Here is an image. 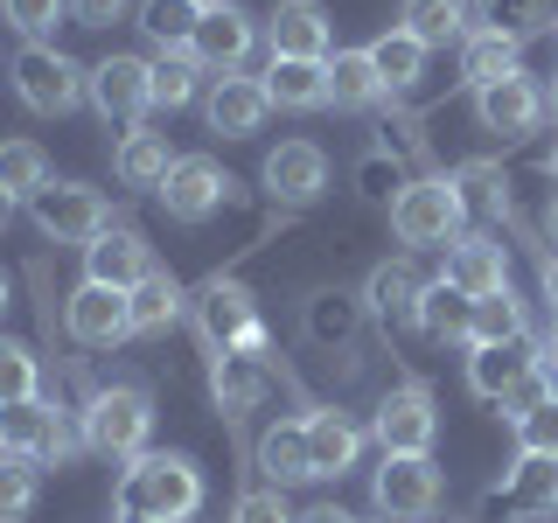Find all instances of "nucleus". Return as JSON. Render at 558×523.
<instances>
[{
  "mask_svg": "<svg viewBox=\"0 0 558 523\" xmlns=\"http://www.w3.org/2000/svg\"><path fill=\"white\" fill-rule=\"evenodd\" d=\"M119 510L154 516V523H189L203 510V475L189 453H140L119 475Z\"/></svg>",
  "mask_w": 558,
  "mask_h": 523,
  "instance_id": "1",
  "label": "nucleus"
},
{
  "mask_svg": "<svg viewBox=\"0 0 558 523\" xmlns=\"http://www.w3.org/2000/svg\"><path fill=\"white\" fill-rule=\"evenodd\" d=\"M461 223H468V196H461V182H453V174H418L405 196L391 203L398 244H418V252H433V244L447 252V244L461 238Z\"/></svg>",
  "mask_w": 558,
  "mask_h": 523,
  "instance_id": "2",
  "label": "nucleus"
},
{
  "mask_svg": "<svg viewBox=\"0 0 558 523\" xmlns=\"http://www.w3.org/2000/svg\"><path fill=\"white\" fill-rule=\"evenodd\" d=\"M14 98L43 119H63V112H77V98H92V70L49 42H28L14 57Z\"/></svg>",
  "mask_w": 558,
  "mask_h": 523,
  "instance_id": "3",
  "label": "nucleus"
},
{
  "mask_svg": "<svg viewBox=\"0 0 558 523\" xmlns=\"http://www.w3.org/2000/svg\"><path fill=\"white\" fill-rule=\"evenodd\" d=\"M558 516V461L551 453H523L496 488H482L475 523H545Z\"/></svg>",
  "mask_w": 558,
  "mask_h": 523,
  "instance_id": "4",
  "label": "nucleus"
},
{
  "mask_svg": "<svg viewBox=\"0 0 558 523\" xmlns=\"http://www.w3.org/2000/svg\"><path fill=\"white\" fill-rule=\"evenodd\" d=\"M147 433H154V398L140 391V384H105V391H92V405H84V440L98 453L140 461Z\"/></svg>",
  "mask_w": 558,
  "mask_h": 523,
  "instance_id": "5",
  "label": "nucleus"
},
{
  "mask_svg": "<svg viewBox=\"0 0 558 523\" xmlns=\"http://www.w3.org/2000/svg\"><path fill=\"white\" fill-rule=\"evenodd\" d=\"M371 502L384 523H426L440 510V467H433V453H384Z\"/></svg>",
  "mask_w": 558,
  "mask_h": 523,
  "instance_id": "6",
  "label": "nucleus"
},
{
  "mask_svg": "<svg viewBox=\"0 0 558 523\" xmlns=\"http://www.w3.org/2000/svg\"><path fill=\"white\" fill-rule=\"evenodd\" d=\"M196 336L203 349L217 356V349H244V342H266V321H258V301L252 287H238V279H203L196 293Z\"/></svg>",
  "mask_w": 558,
  "mask_h": 523,
  "instance_id": "7",
  "label": "nucleus"
},
{
  "mask_svg": "<svg viewBox=\"0 0 558 523\" xmlns=\"http://www.w3.org/2000/svg\"><path fill=\"white\" fill-rule=\"evenodd\" d=\"M28 209H35V231L57 244H92L98 231H112V203L84 182H49L43 196H28Z\"/></svg>",
  "mask_w": 558,
  "mask_h": 523,
  "instance_id": "8",
  "label": "nucleus"
},
{
  "mask_svg": "<svg viewBox=\"0 0 558 523\" xmlns=\"http://www.w3.org/2000/svg\"><path fill=\"white\" fill-rule=\"evenodd\" d=\"M0 440H8V453H28L35 467H63L70 453H77V426H70V412H57L49 398H28V405L0 412Z\"/></svg>",
  "mask_w": 558,
  "mask_h": 523,
  "instance_id": "9",
  "label": "nucleus"
},
{
  "mask_svg": "<svg viewBox=\"0 0 558 523\" xmlns=\"http://www.w3.org/2000/svg\"><path fill=\"white\" fill-rule=\"evenodd\" d=\"M154 196H161V209L174 223H209L223 203H231V174L209 161V154H174L168 182L154 188Z\"/></svg>",
  "mask_w": 558,
  "mask_h": 523,
  "instance_id": "10",
  "label": "nucleus"
},
{
  "mask_svg": "<svg viewBox=\"0 0 558 523\" xmlns=\"http://www.w3.org/2000/svg\"><path fill=\"white\" fill-rule=\"evenodd\" d=\"M279 384V363H272V342H244V349H217L209 356V391H217L223 418L252 412L258 398H266Z\"/></svg>",
  "mask_w": 558,
  "mask_h": 523,
  "instance_id": "11",
  "label": "nucleus"
},
{
  "mask_svg": "<svg viewBox=\"0 0 558 523\" xmlns=\"http://www.w3.org/2000/svg\"><path fill=\"white\" fill-rule=\"evenodd\" d=\"M252 42H258V22L238 8V0H223V8H203V28H196V42H189V57L203 70H217V77H244Z\"/></svg>",
  "mask_w": 558,
  "mask_h": 523,
  "instance_id": "12",
  "label": "nucleus"
},
{
  "mask_svg": "<svg viewBox=\"0 0 558 523\" xmlns=\"http://www.w3.org/2000/svg\"><path fill=\"white\" fill-rule=\"evenodd\" d=\"M371 433H377L384 453H433V433H440L433 391H426V384H398V391H384Z\"/></svg>",
  "mask_w": 558,
  "mask_h": 523,
  "instance_id": "13",
  "label": "nucleus"
},
{
  "mask_svg": "<svg viewBox=\"0 0 558 523\" xmlns=\"http://www.w3.org/2000/svg\"><path fill=\"white\" fill-rule=\"evenodd\" d=\"M531 370H545V342H531V336H517V342H482V349H468V391L488 398V405H502V398L517 391Z\"/></svg>",
  "mask_w": 558,
  "mask_h": 523,
  "instance_id": "14",
  "label": "nucleus"
},
{
  "mask_svg": "<svg viewBox=\"0 0 558 523\" xmlns=\"http://www.w3.org/2000/svg\"><path fill=\"white\" fill-rule=\"evenodd\" d=\"M92 105L105 126H140L154 112V84H147V63L140 57H105L92 63Z\"/></svg>",
  "mask_w": 558,
  "mask_h": 523,
  "instance_id": "15",
  "label": "nucleus"
},
{
  "mask_svg": "<svg viewBox=\"0 0 558 523\" xmlns=\"http://www.w3.org/2000/svg\"><path fill=\"white\" fill-rule=\"evenodd\" d=\"M63 328H70V342H84V349H119L133 336V307H126L119 287H92V279H84L63 307Z\"/></svg>",
  "mask_w": 558,
  "mask_h": 523,
  "instance_id": "16",
  "label": "nucleus"
},
{
  "mask_svg": "<svg viewBox=\"0 0 558 523\" xmlns=\"http://www.w3.org/2000/svg\"><path fill=\"white\" fill-rule=\"evenodd\" d=\"M545 112H551V105H545V84L523 77V70H510V77H496V84H482V92H475V119H482L488 133H502V139L531 133Z\"/></svg>",
  "mask_w": 558,
  "mask_h": 523,
  "instance_id": "17",
  "label": "nucleus"
},
{
  "mask_svg": "<svg viewBox=\"0 0 558 523\" xmlns=\"http://www.w3.org/2000/svg\"><path fill=\"white\" fill-rule=\"evenodd\" d=\"M266 35H272V57H301V63L336 57V22H328L322 0H279Z\"/></svg>",
  "mask_w": 558,
  "mask_h": 523,
  "instance_id": "18",
  "label": "nucleus"
},
{
  "mask_svg": "<svg viewBox=\"0 0 558 523\" xmlns=\"http://www.w3.org/2000/svg\"><path fill=\"white\" fill-rule=\"evenodd\" d=\"M363 321H371V307L356 301V293H314L307 314H301V328H307V342L322 349L328 363H356V349H363Z\"/></svg>",
  "mask_w": 558,
  "mask_h": 523,
  "instance_id": "19",
  "label": "nucleus"
},
{
  "mask_svg": "<svg viewBox=\"0 0 558 523\" xmlns=\"http://www.w3.org/2000/svg\"><path fill=\"white\" fill-rule=\"evenodd\" d=\"M147 272H154V252H147L140 231H126V223H112V231H98L92 244H84V279H92V287L133 293Z\"/></svg>",
  "mask_w": 558,
  "mask_h": 523,
  "instance_id": "20",
  "label": "nucleus"
},
{
  "mask_svg": "<svg viewBox=\"0 0 558 523\" xmlns=\"http://www.w3.org/2000/svg\"><path fill=\"white\" fill-rule=\"evenodd\" d=\"M322 188H328V154L314 147V139H287V147L266 154V196L272 203L301 209V203L322 196Z\"/></svg>",
  "mask_w": 558,
  "mask_h": 523,
  "instance_id": "21",
  "label": "nucleus"
},
{
  "mask_svg": "<svg viewBox=\"0 0 558 523\" xmlns=\"http://www.w3.org/2000/svg\"><path fill=\"white\" fill-rule=\"evenodd\" d=\"M266 112H272V98H266L258 77H217L209 98H203L209 133H223V139H252L258 126H266Z\"/></svg>",
  "mask_w": 558,
  "mask_h": 523,
  "instance_id": "22",
  "label": "nucleus"
},
{
  "mask_svg": "<svg viewBox=\"0 0 558 523\" xmlns=\"http://www.w3.org/2000/svg\"><path fill=\"white\" fill-rule=\"evenodd\" d=\"M447 279L461 293H502L510 287V258H502V238H488V231H461L447 244Z\"/></svg>",
  "mask_w": 558,
  "mask_h": 523,
  "instance_id": "23",
  "label": "nucleus"
},
{
  "mask_svg": "<svg viewBox=\"0 0 558 523\" xmlns=\"http://www.w3.org/2000/svg\"><path fill=\"white\" fill-rule=\"evenodd\" d=\"M307 453H314V475L342 482L349 467H356V453H363L356 418L336 412V405H307Z\"/></svg>",
  "mask_w": 558,
  "mask_h": 523,
  "instance_id": "24",
  "label": "nucleus"
},
{
  "mask_svg": "<svg viewBox=\"0 0 558 523\" xmlns=\"http://www.w3.org/2000/svg\"><path fill=\"white\" fill-rule=\"evenodd\" d=\"M363 307H371L377 328H418V307H426V287H418L412 266H377L371 287H363Z\"/></svg>",
  "mask_w": 558,
  "mask_h": 523,
  "instance_id": "25",
  "label": "nucleus"
},
{
  "mask_svg": "<svg viewBox=\"0 0 558 523\" xmlns=\"http://www.w3.org/2000/svg\"><path fill=\"white\" fill-rule=\"evenodd\" d=\"M266 98L279 112H322L328 105V63H301V57H272L266 63Z\"/></svg>",
  "mask_w": 558,
  "mask_h": 523,
  "instance_id": "26",
  "label": "nucleus"
},
{
  "mask_svg": "<svg viewBox=\"0 0 558 523\" xmlns=\"http://www.w3.org/2000/svg\"><path fill=\"white\" fill-rule=\"evenodd\" d=\"M258 475L272 488L314 482V453H307V418H279V426L258 440Z\"/></svg>",
  "mask_w": 558,
  "mask_h": 523,
  "instance_id": "27",
  "label": "nucleus"
},
{
  "mask_svg": "<svg viewBox=\"0 0 558 523\" xmlns=\"http://www.w3.org/2000/svg\"><path fill=\"white\" fill-rule=\"evenodd\" d=\"M377 98H384V77H377L371 49H336L328 57V105L336 112H371Z\"/></svg>",
  "mask_w": 558,
  "mask_h": 523,
  "instance_id": "28",
  "label": "nucleus"
},
{
  "mask_svg": "<svg viewBox=\"0 0 558 523\" xmlns=\"http://www.w3.org/2000/svg\"><path fill=\"white\" fill-rule=\"evenodd\" d=\"M398 28L412 35L418 49H447V42H468V0H405Z\"/></svg>",
  "mask_w": 558,
  "mask_h": 523,
  "instance_id": "29",
  "label": "nucleus"
},
{
  "mask_svg": "<svg viewBox=\"0 0 558 523\" xmlns=\"http://www.w3.org/2000/svg\"><path fill=\"white\" fill-rule=\"evenodd\" d=\"M517 35H502V28H468V42H461V77L468 84H475V92H482V84H496V77H510V70H517Z\"/></svg>",
  "mask_w": 558,
  "mask_h": 523,
  "instance_id": "30",
  "label": "nucleus"
},
{
  "mask_svg": "<svg viewBox=\"0 0 558 523\" xmlns=\"http://www.w3.org/2000/svg\"><path fill=\"white\" fill-rule=\"evenodd\" d=\"M140 28H147V42L161 49V57H174V49L196 42L203 8H196V0H140Z\"/></svg>",
  "mask_w": 558,
  "mask_h": 523,
  "instance_id": "31",
  "label": "nucleus"
},
{
  "mask_svg": "<svg viewBox=\"0 0 558 523\" xmlns=\"http://www.w3.org/2000/svg\"><path fill=\"white\" fill-rule=\"evenodd\" d=\"M168 168H174V154H168V139H161V133L133 126L126 139H119V182H126V188H161V182H168Z\"/></svg>",
  "mask_w": 558,
  "mask_h": 523,
  "instance_id": "32",
  "label": "nucleus"
},
{
  "mask_svg": "<svg viewBox=\"0 0 558 523\" xmlns=\"http://www.w3.org/2000/svg\"><path fill=\"white\" fill-rule=\"evenodd\" d=\"M418 328H433L440 342H468V328H475V293H461L453 279H433L426 307H418Z\"/></svg>",
  "mask_w": 558,
  "mask_h": 523,
  "instance_id": "33",
  "label": "nucleus"
},
{
  "mask_svg": "<svg viewBox=\"0 0 558 523\" xmlns=\"http://www.w3.org/2000/svg\"><path fill=\"white\" fill-rule=\"evenodd\" d=\"M126 307H133V336H161L174 314H182V287H174V272L154 266V272L126 293Z\"/></svg>",
  "mask_w": 558,
  "mask_h": 523,
  "instance_id": "34",
  "label": "nucleus"
},
{
  "mask_svg": "<svg viewBox=\"0 0 558 523\" xmlns=\"http://www.w3.org/2000/svg\"><path fill=\"white\" fill-rule=\"evenodd\" d=\"M371 63H377L384 92H412V84L426 77V49H418L405 28H384L377 42H371Z\"/></svg>",
  "mask_w": 558,
  "mask_h": 523,
  "instance_id": "35",
  "label": "nucleus"
},
{
  "mask_svg": "<svg viewBox=\"0 0 558 523\" xmlns=\"http://www.w3.org/2000/svg\"><path fill=\"white\" fill-rule=\"evenodd\" d=\"M0 188H8V196H43L49 154L35 147V139H0Z\"/></svg>",
  "mask_w": 558,
  "mask_h": 523,
  "instance_id": "36",
  "label": "nucleus"
},
{
  "mask_svg": "<svg viewBox=\"0 0 558 523\" xmlns=\"http://www.w3.org/2000/svg\"><path fill=\"white\" fill-rule=\"evenodd\" d=\"M517 336H531V328H523V301H517L510 287H502V293H482V301H475V328H468V349L517 342Z\"/></svg>",
  "mask_w": 558,
  "mask_h": 523,
  "instance_id": "37",
  "label": "nucleus"
},
{
  "mask_svg": "<svg viewBox=\"0 0 558 523\" xmlns=\"http://www.w3.org/2000/svg\"><path fill=\"white\" fill-rule=\"evenodd\" d=\"M196 77H203V63L189 57V49H174V57L147 63V84H154V105H161V112H174V105L196 98Z\"/></svg>",
  "mask_w": 558,
  "mask_h": 523,
  "instance_id": "38",
  "label": "nucleus"
},
{
  "mask_svg": "<svg viewBox=\"0 0 558 523\" xmlns=\"http://www.w3.org/2000/svg\"><path fill=\"white\" fill-rule=\"evenodd\" d=\"M35 384H43L35 349H28V342H0V412H8V405H28Z\"/></svg>",
  "mask_w": 558,
  "mask_h": 523,
  "instance_id": "39",
  "label": "nucleus"
},
{
  "mask_svg": "<svg viewBox=\"0 0 558 523\" xmlns=\"http://www.w3.org/2000/svg\"><path fill=\"white\" fill-rule=\"evenodd\" d=\"M35 510V461L28 453H0V523H22Z\"/></svg>",
  "mask_w": 558,
  "mask_h": 523,
  "instance_id": "40",
  "label": "nucleus"
},
{
  "mask_svg": "<svg viewBox=\"0 0 558 523\" xmlns=\"http://www.w3.org/2000/svg\"><path fill=\"white\" fill-rule=\"evenodd\" d=\"M510 426H517V447L523 453H551V461H558V391H545L537 405H523Z\"/></svg>",
  "mask_w": 558,
  "mask_h": 523,
  "instance_id": "41",
  "label": "nucleus"
},
{
  "mask_svg": "<svg viewBox=\"0 0 558 523\" xmlns=\"http://www.w3.org/2000/svg\"><path fill=\"white\" fill-rule=\"evenodd\" d=\"M475 8H482V28H502V35H517V42L551 22V0H475Z\"/></svg>",
  "mask_w": 558,
  "mask_h": 523,
  "instance_id": "42",
  "label": "nucleus"
},
{
  "mask_svg": "<svg viewBox=\"0 0 558 523\" xmlns=\"http://www.w3.org/2000/svg\"><path fill=\"white\" fill-rule=\"evenodd\" d=\"M453 182H461V196H468V203H482L488 217H510V182H502V168L468 161L461 174H453Z\"/></svg>",
  "mask_w": 558,
  "mask_h": 523,
  "instance_id": "43",
  "label": "nucleus"
},
{
  "mask_svg": "<svg viewBox=\"0 0 558 523\" xmlns=\"http://www.w3.org/2000/svg\"><path fill=\"white\" fill-rule=\"evenodd\" d=\"M63 8H70V0H0V14H8V28H22L28 42H43V35L63 22Z\"/></svg>",
  "mask_w": 558,
  "mask_h": 523,
  "instance_id": "44",
  "label": "nucleus"
},
{
  "mask_svg": "<svg viewBox=\"0 0 558 523\" xmlns=\"http://www.w3.org/2000/svg\"><path fill=\"white\" fill-rule=\"evenodd\" d=\"M231 523H293V510H287V496H279V488H244Z\"/></svg>",
  "mask_w": 558,
  "mask_h": 523,
  "instance_id": "45",
  "label": "nucleus"
},
{
  "mask_svg": "<svg viewBox=\"0 0 558 523\" xmlns=\"http://www.w3.org/2000/svg\"><path fill=\"white\" fill-rule=\"evenodd\" d=\"M70 14H77L84 28H112L119 14H126V0H70Z\"/></svg>",
  "mask_w": 558,
  "mask_h": 523,
  "instance_id": "46",
  "label": "nucleus"
},
{
  "mask_svg": "<svg viewBox=\"0 0 558 523\" xmlns=\"http://www.w3.org/2000/svg\"><path fill=\"white\" fill-rule=\"evenodd\" d=\"M293 523H356V516H349V510H336V502H314V510H301Z\"/></svg>",
  "mask_w": 558,
  "mask_h": 523,
  "instance_id": "47",
  "label": "nucleus"
},
{
  "mask_svg": "<svg viewBox=\"0 0 558 523\" xmlns=\"http://www.w3.org/2000/svg\"><path fill=\"white\" fill-rule=\"evenodd\" d=\"M537 287H545V301L558 314V252H545V266H537Z\"/></svg>",
  "mask_w": 558,
  "mask_h": 523,
  "instance_id": "48",
  "label": "nucleus"
},
{
  "mask_svg": "<svg viewBox=\"0 0 558 523\" xmlns=\"http://www.w3.org/2000/svg\"><path fill=\"white\" fill-rule=\"evenodd\" d=\"M545 363L558 370V314H551V336H545Z\"/></svg>",
  "mask_w": 558,
  "mask_h": 523,
  "instance_id": "49",
  "label": "nucleus"
},
{
  "mask_svg": "<svg viewBox=\"0 0 558 523\" xmlns=\"http://www.w3.org/2000/svg\"><path fill=\"white\" fill-rule=\"evenodd\" d=\"M8 217H14V196H8V188H0V231H8Z\"/></svg>",
  "mask_w": 558,
  "mask_h": 523,
  "instance_id": "50",
  "label": "nucleus"
},
{
  "mask_svg": "<svg viewBox=\"0 0 558 523\" xmlns=\"http://www.w3.org/2000/svg\"><path fill=\"white\" fill-rule=\"evenodd\" d=\"M545 105H551V112H558V70H551V84H545Z\"/></svg>",
  "mask_w": 558,
  "mask_h": 523,
  "instance_id": "51",
  "label": "nucleus"
},
{
  "mask_svg": "<svg viewBox=\"0 0 558 523\" xmlns=\"http://www.w3.org/2000/svg\"><path fill=\"white\" fill-rule=\"evenodd\" d=\"M545 231H551V244H558V196H551V217H545Z\"/></svg>",
  "mask_w": 558,
  "mask_h": 523,
  "instance_id": "52",
  "label": "nucleus"
},
{
  "mask_svg": "<svg viewBox=\"0 0 558 523\" xmlns=\"http://www.w3.org/2000/svg\"><path fill=\"white\" fill-rule=\"evenodd\" d=\"M119 523H154V516H126V510H119Z\"/></svg>",
  "mask_w": 558,
  "mask_h": 523,
  "instance_id": "53",
  "label": "nucleus"
},
{
  "mask_svg": "<svg viewBox=\"0 0 558 523\" xmlns=\"http://www.w3.org/2000/svg\"><path fill=\"white\" fill-rule=\"evenodd\" d=\"M0 314H8V279H0Z\"/></svg>",
  "mask_w": 558,
  "mask_h": 523,
  "instance_id": "54",
  "label": "nucleus"
},
{
  "mask_svg": "<svg viewBox=\"0 0 558 523\" xmlns=\"http://www.w3.org/2000/svg\"><path fill=\"white\" fill-rule=\"evenodd\" d=\"M196 8H223V0H196Z\"/></svg>",
  "mask_w": 558,
  "mask_h": 523,
  "instance_id": "55",
  "label": "nucleus"
},
{
  "mask_svg": "<svg viewBox=\"0 0 558 523\" xmlns=\"http://www.w3.org/2000/svg\"><path fill=\"white\" fill-rule=\"evenodd\" d=\"M551 174H558V147H551Z\"/></svg>",
  "mask_w": 558,
  "mask_h": 523,
  "instance_id": "56",
  "label": "nucleus"
},
{
  "mask_svg": "<svg viewBox=\"0 0 558 523\" xmlns=\"http://www.w3.org/2000/svg\"><path fill=\"white\" fill-rule=\"evenodd\" d=\"M0 453H8V440H0Z\"/></svg>",
  "mask_w": 558,
  "mask_h": 523,
  "instance_id": "57",
  "label": "nucleus"
},
{
  "mask_svg": "<svg viewBox=\"0 0 558 523\" xmlns=\"http://www.w3.org/2000/svg\"><path fill=\"white\" fill-rule=\"evenodd\" d=\"M426 523H433V516H426Z\"/></svg>",
  "mask_w": 558,
  "mask_h": 523,
  "instance_id": "58",
  "label": "nucleus"
}]
</instances>
